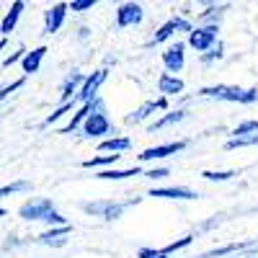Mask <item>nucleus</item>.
<instances>
[{
	"label": "nucleus",
	"mask_w": 258,
	"mask_h": 258,
	"mask_svg": "<svg viewBox=\"0 0 258 258\" xmlns=\"http://www.w3.org/2000/svg\"><path fill=\"white\" fill-rule=\"evenodd\" d=\"M255 245V243H253ZM248 243H230V245H222V248H212L207 250L202 258H222V255H230V253H238V250H245V248H253Z\"/></svg>",
	"instance_id": "393cba45"
},
{
	"label": "nucleus",
	"mask_w": 258,
	"mask_h": 258,
	"mask_svg": "<svg viewBox=\"0 0 258 258\" xmlns=\"http://www.w3.org/2000/svg\"><path fill=\"white\" fill-rule=\"evenodd\" d=\"M183 119H186V111H183V109L165 111L160 119H155L153 124H150V132H163V129H168V126H176V124H181Z\"/></svg>",
	"instance_id": "412c9836"
},
{
	"label": "nucleus",
	"mask_w": 258,
	"mask_h": 258,
	"mask_svg": "<svg viewBox=\"0 0 258 258\" xmlns=\"http://www.w3.org/2000/svg\"><path fill=\"white\" fill-rule=\"evenodd\" d=\"M26 52H29L26 47H18L16 52H8V54L3 57V64H0V68H13L16 62H21V59H24V54H26Z\"/></svg>",
	"instance_id": "72a5a7b5"
},
{
	"label": "nucleus",
	"mask_w": 258,
	"mask_h": 258,
	"mask_svg": "<svg viewBox=\"0 0 258 258\" xmlns=\"http://www.w3.org/2000/svg\"><path fill=\"white\" fill-rule=\"evenodd\" d=\"M168 173H170L168 168H153V170H147L145 176H147L150 181H160V178H168Z\"/></svg>",
	"instance_id": "4c0bfd02"
},
{
	"label": "nucleus",
	"mask_w": 258,
	"mask_h": 258,
	"mask_svg": "<svg viewBox=\"0 0 258 258\" xmlns=\"http://www.w3.org/2000/svg\"><path fill=\"white\" fill-rule=\"evenodd\" d=\"M183 64H186V44L183 41H176V44H170L163 52V68H165V73L176 75L183 70Z\"/></svg>",
	"instance_id": "9b49d317"
},
{
	"label": "nucleus",
	"mask_w": 258,
	"mask_h": 258,
	"mask_svg": "<svg viewBox=\"0 0 258 258\" xmlns=\"http://www.w3.org/2000/svg\"><path fill=\"white\" fill-rule=\"evenodd\" d=\"M225 11H227V6H207L202 13H199V26H220V18L225 16Z\"/></svg>",
	"instance_id": "5701e85b"
},
{
	"label": "nucleus",
	"mask_w": 258,
	"mask_h": 258,
	"mask_svg": "<svg viewBox=\"0 0 258 258\" xmlns=\"http://www.w3.org/2000/svg\"><path fill=\"white\" fill-rule=\"evenodd\" d=\"M119 158L121 155H106V153H101V155H93V158H88V160H83V168L85 170H98V173H101V170H109V168H114L116 163H119Z\"/></svg>",
	"instance_id": "4be33fe9"
},
{
	"label": "nucleus",
	"mask_w": 258,
	"mask_h": 258,
	"mask_svg": "<svg viewBox=\"0 0 258 258\" xmlns=\"http://www.w3.org/2000/svg\"><path fill=\"white\" fill-rule=\"evenodd\" d=\"M106 80H109V70H106V68H101V70H96V73H91V75H85V83L80 85V93L75 96V101L88 103V101L98 98V91H101V85H103Z\"/></svg>",
	"instance_id": "0eeeda50"
},
{
	"label": "nucleus",
	"mask_w": 258,
	"mask_h": 258,
	"mask_svg": "<svg viewBox=\"0 0 258 258\" xmlns=\"http://www.w3.org/2000/svg\"><path fill=\"white\" fill-rule=\"evenodd\" d=\"M258 145V135H248V137H230L225 142V150H240V147H253Z\"/></svg>",
	"instance_id": "cd10ccee"
},
{
	"label": "nucleus",
	"mask_w": 258,
	"mask_h": 258,
	"mask_svg": "<svg viewBox=\"0 0 258 258\" xmlns=\"http://www.w3.org/2000/svg\"><path fill=\"white\" fill-rule=\"evenodd\" d=\"M80 129H83V137H88V140H106V135H111V129H114L109 114H106V106H98Z\"/></svg>",
	"instance_id": "7ed1b4c3"
},
{
	"label": "nucleus",
	"mask_w": 258,
	"mask_h": 258,
	"mask_svg": "<svg viewBox=\"0 0 258 258\" xmlns=\"http://www.w3.org/2000/svg\"><path fill=\"white\" fill-rule=\"evenodd\" d=\"M73 103H75V101H70V103H59L57 109H54V111H52V114L44 119V126H52V124H57V121H59L64 114H70V111H73Z\"/></svg>",
	"instance_id": "c756f323"
},
{
	"label": "nucleus",
	"mask_w": 258,
	"mask_h": 258,
	"mask_svg": "<svg viewBox=\"0 0 258 258\" xmlns=\"http://www.w3.org/2000/svg\"><path fill=\"white\" fill-rule=\"evenodd\" d=\"M248 135H258V119H248L232 129V137H248Z\"/></svg>",
	"instance_id": "c85d7f7f"
},
{
	"label": "nucleus",
	"mask_w": 258,
	"mask_h": 258,
	"mask_svg": "<svg viewBox=\"0 0 258 258\" xmlns=\"http://www.w3.org/2000/svg\"><path fill=\"white\" fill-rule=\"evenodd\" d=\"M98 150L106 155H121L126 150H132V140L129 137H106V140H101Z\"/></svg>",
	"instance_id": "aec40b11"
},
{
	"label": "nucleus",
	"mask_w": 258,
	"mask_h": 258,
	"mask_svg": "<svg viewBox=\"0 0 258 258\" xmlns=\"http://www.w3.org/2000/svg\"><path fill=\"white\" fill-rule=\"evenodd\" d=\"M168 109V98H153V101H145L140 109H135L132 114L126 116V124H140L145 119H150L155 111H165Z\"/></svg>",
	"instance_id": "4468645a"
},
{
	"label": "nucleus",
	"mask_w": 258,
	"mask_h": 258,
	"mask_svg": "<svg viewBox=\"0 0 258 258\" xmlns=\"http://www.w3.org/2000/svg\"><path fill=\"white\" fill-rule=\"evenodd\" d=\"M137 258H170L163 248H140L137 250Z\"/></svg>",
	"instance_id": "e433bc0d"
},
{
	"label": "nucleus",
	"mask_w": 258,
	"mask_h": 258,
	"mask_svg": "<svg viewBox=\"0 0 258 258\" xmlns=\"http://www.w3.org/2000/svg\"><path fill=\"white\" fill-rule=\"evenodd\" d=\"M217 34H220V26H194L186 44H188L191 49H197L199 54H204V52H209V49L220 41Z\"/></svg>",
	"instance_id": "39448f33"
},
{
	"label": "nucleus",
	"mask_w": 258,
	"mask_h": 258,
	"mask_svg": "<svg viewBox=\"0 0 258 258\" xmlns=\"http://www.w3.org/2000/svg\"><path fill=\"white\" fill-rule=\"evenodd\" d=\"M3 52H6V39H0V64H3Z\"/></svg>",
	"instance_id": "ea45409f"
},
{
	"label": "nucleus",
	"mask_w": 258,
	"mask_h": 258,
	"mask_svg": "<svg viewBox=\"0 0 258 258\" xmlns=\"http://www.w3.org/2000/svg\"><path fill=\"white\" fill-rule=\"evenodd\" d=\"M70 232H73L70 225H64V227H49L47 232L36 235V243L39 245H47V248H62L64 243H68V235Z\"/></svg>",
	"instance_id": "2eb2a0df"
},
{
	"label": "nucleus",
	"mask_w": 258,
	"mask_h": 258,
	"mask_svg": "<svg viewBox=\"0 0 258 258\" xmlns=\"http://www.w3.org/2000/svg\"><path fill=\"white\" fill-rule=\"evenodd\" d=\"M88 34H91L88 26H80V29H78V39H88Z\"/></svg>",
	"instance_id": "58836bf2"
},
{
	"label": "nucleus",
	"mask_w": 258,
	"mask_h": 258,
	"mask_svg": "<svg viewBox=\"0 0 258 258\" xmlns=\"http://www.w3.org/2000/svg\"><path fill=\"white\" fill-rule=\"evenodd\" d=\"M253 253H255V255H258V243H255V245H253Z\"/></svg>",
	"instance_id": "79ce46f5"
},
{
	"label": "nucleus",
	"mask_w": 258,
	"mask_h": 258,
	"mask_svg": "<svg viewBox=\"0 0 258 258\" xmlns=\"http://www.w3.org/2000/svg\"><path fill=\"white\" fill-rule=\"evenodd\" d=\"M202 98H212V101H227V103H258V88H240V85H207L199 91Z\"/></svg>",
	"instance_id": "f257e3e1"
},
{
	"label": "nucleus",
	"mask_w": 258,
	"mask_h": 258,
	"mask_svg": "<svg viewBox=\"0 0 258 258\" xmlns=\"http://www.w3.org/2000/svg\"><path fill=\"white\" fill-rule=\"evenodd\" d=\"M183 80L178 78V75H170V73H163L160 78H158V93H160V98H173V96H181L183 93Z\"/></svg>",
	"instance_id": "dca6fc26"
},
{
	"label": "nucleus",
	"mask_w": 258,
	"mask_h": 258,
	"mask_svg": "<svg viewBox=\"0 0 258 258\" xmlns=\"http://www.w3.org/2000/svg\"><path fill=\"white\" fill-rule=\"evenodd\" d=\"M85 83V75L83 73H70L68 78L62 80V85H59V101L62 103H70V101H75V96L80 93V85Z\"/></svg>",
	"instance_id": "f3484780"
},
{
	"label": "nucleus",
	"mask_w": 258,
	"mask_h": 258,
	"mask_svg": "<svg viewBox=\"0 0 258 258\" xmlns=\"http://www.w3.org/2000/svg\"><path fill=\"white\" fill-rule=\"evenodd\" d=\"M235 176H238L235 170H204L202 173V178H207V181H230Z\"/></svg>",
	"instance_id": "2f4dec72"
},
{
	"label": "nucleus",
	"mask_w": 258,
	"mask_h": 258,
	"mask_svg": "<svg viewBox=\"0 0 258 258\" xmlns=\"http://www.w3.org/2000/svg\"><path fill=\"white\" fill-rule=\"evenodd\" d=\"M49 212H54V202L47 197H34L29 202H24L18 207V217L26 220V222H36V220H44Z\"/></svg>",
	"instance_id": "423d86ee"
},
{
	"label": "nucleus",
	"mask_w": 258,
	"mask_h": 258,
	"mask_svg": "<svg viewBox=\"0 0 258 258\" xmlns=\"http://www.w3.org/2000/svg\"><path fill=\"white\" fill-rule=\"evenodd\" d=\"M47 52H49V49L41 44V47H34V49H29V52L24 54V59H21V68H24V78L39 73V68H41V62H44Z\"/></svg>",
	"instance_id": "a211bd4d"
},
{
	"label": "nucleus",
	"mask_w": 258,
	"mask_h": 258,
	"mask_svg": "<svg viewBox=\"0 0 258 258\" xmlns=\"http://www.w3.org/2000/svg\"><path fill=\"white\" fill-rule=\"evenodd\" d=\"M18 191H31V183L29 181H13V183L0 186V202H3L6 197H13V194H18Z\"/></svg>",
	"instance_id": "a878e982"
},
{
	"label": "nucleus",
	"mask_w": 258,
	"mask_h": 258,
	"mask_svg": "<svg viewBox=\"0 0 258 258\" xmlns=\"http://www.w3.org/2000/svg\"><path fill=\"white\" fill-rule=\"evenodd\" d=\"M98 106H103V98L98 96V98H93V101H88V103H83L80 109L70 116V121L64 124V126H59V135H70V132H75V129H80L83 124H85V119H88Z\"/></svg>",
	"instance_id": "9d476101"
},
{
	"label": "nucleus",
	"mask_w": 258,
	"mask_h": 258,
	"mask_svg": "<svg viewBox=\"0 0 258 258\" xmlns=\"http://www.w3.org/2000/svg\"><path fill=\"white\" fill-rule=\"evenodd\" d=\"M24 83H26V78H16V80H11L8 85H0V101H6L11 93H16L18 88H24Z\"/></svg>",
	"instance_id": "473e14b6"
},
{
	"label": "nucleus",
	"mask_w": 258,
	"mask_h": 258,
	"mask_svg": "<svg viewBox=\"0 0 258 258\" xmlns=\"http://www.w3.org/2000/svg\"><path fill=\"white\" fill-rule=\"evenodd\" d=\"M245 258H258V255H255V253H248V255H245Z\"/></svg>",
	"instance_id": "37998d69"
},
{
	"label": "nucleus",
	"mask_w": 258,
	"mask_h": 258,
	"mask_svg": "<svg viewBox=\"0 0 258 258\" xmlns=\"http://www.w3.org/2000/svg\"><path fill=\"white\" fill-rule=\"evenodd\" d=\"M194 243V235H183V238H178V240H173V243H168L163 250L168 253V255H173V253H178V250H183V248H188Z\"/></svg>",
	"instance_id": "7c9ffc66"
},
{
	"label": "nucleus",
	"mask_w": 258,
	"mask_h": 258,
	"mask_svg": "<svg viewBox=\"0 0 258 258\" xmlns=\"http://www.w3.org/2000/svg\"><path fill=\"white\" fill-rule=\"evenodd\" d=\"M147 197H155V199H183V202H191V199H199V194L188 188V186H158V188H150Z\"/></svg>",
	"instance_id": "f8f14e48"
},
{
	"label": "nucleus",
	"mask_w": 258,
	"mask_h": 258,
	"mask_svg": "<svg viewBox=\"0 0 258 258\" xmlns=\"http://www.w3.org/2000/svg\"><path fill=\"white\" fill-rule=\"evenodd\" d=\"M0 217H6V209L3 207H0Z\"/></svg>",
	"instance_id": "a19ab883"
},
{
	"label": "nucleus",
	"mask_w": 258,
	"mask_h": 258,
	"mask_svg": "<svg viewBox=\"0 0 258 258\" xmlns=\"http://www.w3.org/2000/svg\"><path fill=\"white\" fill-rule=\"evenodd\" d=\"M68 18V3H54L44 11V34H57Z\"/></svg>",
	"instance_id": "ddd939ff"
},
{
	"label": "nucleus",
	"mask_w": 258,
	"mask_h": 258,
	"mask_svg": "<svg viewBox=\"0 0 258 258\" xmlns=\"http://www.w3.org/2000/svg\"><path fill=\"white\" fill-rule=\"evenodd\" d=\"M145 18V8L140 3H121L116 8V26L129 29V26H140Z\"/></svg>",
	"instance_id": "1a4fd4ad"
},
{
	"label": "nucleus",
	"mask_w": 258,
	"mask_h": 258,
	"mask_svg": "<svg viewBox=\"0 0 258 258\" xmlns=\"http://www.w3.org/2000/svg\"><path fill=\"white\" fill-rule=\"evenodd\" d=\"M199 57H202V64H207V68H209V64L220 62V59L225 57V44H222V41H217V44H214L209 52H204V54H199Z\"/></svg>",
	"instance_id": "bb28decb"
},
{
	"label": "nucleus",
	"mask_w": 258,
	"mask_h": 258,
	"mask_svg": "<svg viewBox=\"0 0 258 258\" xmlns=\"http://www.w3.org/2000/svg\"><path fill=\"white\" fill-rule=\"evenodd\" d=\"M91 8H96V0H73V3H68V11H73V13H83Z\"/></svg>",
	"instance_id": "c9c22d12"
},
{
	"label": "nucleus",
	"mask_w": 258,
	"mask_h": 258,
	"mask_svg": "<svg viewBox=\"0 0 258 258\" xmlns=\"http://www.w3.org/2000/svg\"><path fill=\"white\" fill-rule=\"evenodd\" d=\"M186 140H176V142H165V145H155V147H147L142 150V155H137L140 163H150V160H163V158H170V155H178L186 150Z\"/></svg>",
	"instance_id": "6e6552de"
},
{
	"label": "nucleus",
	"mask_w": 258,
	"mask_h": 258,
	"mask_svg": "<svg viewBox=\"0 0 258 258\" xmlns=\"http://www.w3.org/2000/svg\"><path fill=\"white\" fill-rule=\"evenodd\" d=\"M24 8H26L24 0H16V3H11V11L3 16V21H0V34H3V39L11 36V31H16L18 18H21V13H24Z\"/></svg>",
	"instance_id": "6ab92c4d"
},
{
	"label": "nucleus",
	"mask_w": 258,
	"mask_h": 258,
	"mask_svg": "<svg viewBox=\"0 0 258 258\" xmlns=\"http://www.w3.org/2000/svg\"><path fill=\"white\" fill-rule=\"evenodd\" d=\"M140 204V199H129V202H114V199H98V202H88L83 204L85 214H93V217H103V220H119L126 207Z\"/></svg>",
	"instance_id": "f03ea898"
},
{
	"label": "nucleus",
	"mask_w": 258,
	"mask_h": 258,
	"mask_svg": "<svg viewBox=\"0 0 258 258\" xmlns=\"http://www.w3.org/2000/svg\"><path fill=\"white\" fill-rule=\"evenodd\" d=\"M132 176H140V168H109V170H101L96 178L101 181H124V178H132Z\"/></svg>",
	"instance_id": "b1692460"
},
{
	"label": "nucleus",
	"mask_w": 258,
	"mask_h": 258,
	"mask_svg": "<svg viewBox=\"0 0 258 258\" xmlns=\"http://www.w3.org/2000/svg\"><path fill=\"white\" fill-rule=\"evenodd\" d=\"M41 222H44V225H49V227H64V225H70V222L64 220V217H62V214H59L57 209H54V212H49V214H47V217L41 220Z\"/></svg>",
	"instance_id": "f704fd0d"
},
{
	"label": "nucleus",
	"mask_w": 258,
	"mask_h": 258,
	"mask_svg": "<svg viewBox=\"0 0 258 258\" xmlns=\"http://www.w3.org/2000/svg\"><path fill=\"white\" fill-rule=\"evenodd\" d=\"M191 29H194V24L188 18H183V16H173V18H168L165 24L147 39V47H158V44H163V41H168L170 36H176V34H191Z\"/></svg>",
	"instance_id": "20e7f679"
}]
</instances>
